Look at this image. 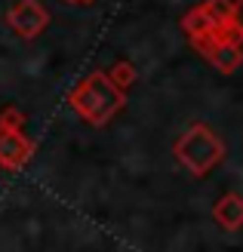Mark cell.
<instances>
[{
  "label": "cell",
  "mask_w": 243,
  "mask_h": 252,
  "mask_svg": "<svg viewBox=\"0 0 243 252\" xmlns=\"http://www.w3.org/2000/svg\"><path fill=\"white\" fill-rule=\"evenodd\" d=\"M68 105L74 108V114H77L83 123L105 126V123H111L123 111L126 93L117 90V86L105 77V71H93V74H86V77L71 90Z\"/></svg>",
  "instance_id": "cell-1"
},
{
  "label": "cell",
  "mask_w": 243,
  "mask_h": 252,
  "mask_svg": "<svg viewBox=\"0 0 243 252\" xmlns=\"http://www.w3.org/2000/svg\"><path fill=\"white\" fill-rule=\"evenodd\" d=\"M173 154L182 166L194 175V179H207V175L225 163V142L215 135L207 123H191L188 129L175 138Z\"/></svg>",
  "instance_id": "cell-2"
},
{
  "label": "cell",
  "mask_w": 243,
  "mask_h": 252,
  "mask_svg": "<svg viewBox=\"0 0 243 252\" xmlns=\"http://www.w3.org/2000/svg\"><path fill=\"white\" fill-rule=\"evenodd\" d=\"M191 46H194L219 74H234L243 65V40H240V37H234L231 31H219V34H209V37H197V40H191Z\"/></svg>",
  "instance_id": "cell-3"
},
{
  "label": "cell",
  "mask_w": 243,
  "mask_h": 252,
  "mask_svg": "<svg viewBox=\"0 0 243 252\" xmlns=\"http://www.w3.org/2000/svg\"><path fill=\"white\" fill-rule=\"evenodd\" d=\"M228 9H231V0H207V3L191 6L182 16L185 37H188V40H197V37L231 31V28H228Z\"/></svg>",
  "instance_id": "cell-4"
},
{
  "label": "cell",
  "mask_w": 243,
  "mask_h": 252,
  "mask_svg": "<svg viewBox=\"0 0 243 252\" xmlns=\"http://www.w3.org/2000/svg\"><path fill=\"white\" fill-rule=\"evenodd\" d=\"M6 25L12 34H19L22 40H34V37H40L49 25V12L43 3H37V0H19L16 6H9L6 12Z\"/></svg>",
  "instance_id": "cell-5"
},
{
  "label": "cell",
  "mask_w": 243,
  "mask_h": 252,
  "mask_svg": "<svg viewBox=\"0 0 243 252\" xmlns=\"http://www.w3.org/2000/svg\"><path fill=\"white\" fill-rule=\"evenodd\" d=\"M34 157V142L22 129H3L0 126V166L9 172H19L22 166H28V160Z\"/></svg>",
  "instance_id": "cell-6"
},
{
  "label": "cell",
  "mask_w": 243,
  "mask_h": 252,
  "mask_svg": "<svg viewBox=\"0 0 243 252\" xmlns=\"http://www.w3.org/2000/svg\"><path fill=\"white\" fill-rule=\"evenodd\" d=\"M212 219L215 224H222L225 231H240L243 228V197L240 194H225L219 203L212 206Z\"/></svg>",
  "instance_id": "cell-7"
},
{
  "label": "cell",
  "mask_w": 243,
  "mask_h": 252,
  "mask_svg": "<svg viewBox=\"0 0 243 252\" xmlns=\"http://www.w3.org/2000/svg\"><path fill=\"white\" fill-rule=\"evenodd\" d=\"M105 77L117 86V90L126 93V90L136 83V68H133V62H123V59H120V62H114V65L105 71Z\"/></svg>",
  "instance_id": "cell-8"
},
{
  "label": "cell",
  "mask_w": 243,
  "mask_h": 252,
  "mask_svg": "<svg viewBox=\"0 0 243 252\" xmlns=\"http://www.w3.org/2000/svg\"><path fill=\"white\" fill-rule=\"evenodd\" d=\"M0 126H3V129H25V114L16 105H9V108L0 111Z\"/></svg>",
  "instance_id": "cell-9"
},
{
  "label": "cell",
  "mask_w": 243,
  "mask_h": 252,
  "mask_svg": "<svg viewBox=\"0 0 243 252\" xmlns=\"http://www.w3.org/2000/svg\"><path fill=\"white\" fill-rule=\"evenodd\" d=\"M228 28H231L234 37L243 40V0H234L231 9H228Z\"/></svg>",
  "instance_id": "cell-10"
},
{
  "label": "cell",
  "mask_w": 243,
  "mask_h": 252,
  "mask_svg": "<svg viewBox=\"0 0 243 252\" xmlns=\"http://www.w3.org/2000/svg\"><path fill=\"white\" fill-rule=\"evenodd\" d=\"M62 3H71V6H93L96 0H62Z\"/></svg>",
  "instance_id": "cell-11"
}]
</instances>
